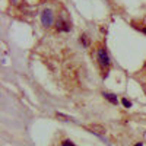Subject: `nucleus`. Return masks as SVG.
Returning a JSON list of instances; mask_svg holds the SVG:
<instances>
[{"label": "nucleus", "instance_id": "f257e3e1", "mask_svg": "<svg viewBox=\"0 0 146 146\" xmlns=\"http://www.w3.org/2000/svg\"><path fill=\"white\" fill-rule=\"evenodd\" d=\"M96 58H98V63L102 67H110V64H111V62H110V56L105 51L104 47H100L98 50H96Z\"/></svg>", "mask_w": 146, "mask_h": 146}, {"label": "nucleus", "instance_id": "f03ea898", "mask_svg": "<svg viewBox=\"0 0 146 146\" xmlns=\"http://www.w3.org/2000/svg\"><path fill=\"white\" fill-rule=\"evenodd\" d=\"M41 22H42L44 27H51V25H53V22H54V15H53V10H51V9H44V10H42Z\"/></svg>", "mask_w": 146, "mask_h": 146}, {"label": "nucleus", "instance_id": "7ed1b4c3", "mask_svg": "<svg viewBox=\"0 0 146 146\" xmlns=\"http://www.w3.org/2000/svg\"><path fill=\"white\" fill-rule=\"evenodd\" d=\"M70 22L66 19V18H63V16H60L58 19H57V22H56V29L58 31V32H69L70 31Z\"/></svg>", "mask_w": 146, "mask_h": 146}, {"label": "nucleus", "instance_id": "20e7f679", "mask_svg": "<svg viewBox=\"0 0 146 146\" xmlns=\"http://www.w3.org/2000/svg\"><path fill=\"white\" fill-rule=\"evenodd\" d=\"M104 96H105V100H108L111 104H114V105H117L118 104V100H117V96L114 95V94H110V92H104Z\"/></svg>", "mask_w": 146, "mask_h": 146}, {"label": "nucleus", "instance_id": "39448f33", "mask_svg": "<svg viewBox=\"0 0 146 146\" xmlns=\"http://www.w3.org/2000/svg\"><path fill=\"white\" fill-rule=\"evenodd\" d=\"M89 129H91V130H94L95 133H98V135H104V133H105V129H104V127H101V126H96V124L91 126Z\"/></svg>", "mask_w": 146, "mask_h": 146}, {"label": "nucleus", "instance_id": "423d86ee", "mask_svg": "<svg viewBox=\"0 0 146 146\" xmlns=\"http://www.w3.org/2000/svg\"><path fill=\"white\" fill-rule=\"evenodd\" d=\"M121 102H123V105H124L126 108H130V107H131V102H130L127 98H123V100H121Z\"/></svg>", "mask_w": 146, "mask_h": 146}, {"label": "nucleus", "instance_id": "0eeeda50", "mask_svg": "<svg viewBox=\"0 0 146 146\" xmlns=\"http://www.w3.org/2000/svg\"><path fill=\"white\" fill-rule=\"evenodd\" d=\"M62 146H75V145H73V142H72V140H63Z\"/></svg>", "mask_w": 146, "mask_h": 146}, {"label": "nucleus", "instance_id": "6e6552de", "mask_svg": "<svg viewBox=\"0 0 146 146\" xmlns=\"http://www.w3.org/2000/svg\"><path fill=\"white\" fill-rule=\"evenodd\" d=\"M80 42H82L85 47L88 45V41H86V36H85V35H82V36H80Z\"/></svg>", "mask_w": 146, "mask_h": 146}, {"label": "nucleus", "instance_id": "1a4fd4ad", "mask_svg": "<svg viewBox=\"0 0 146 146\" xmlns=\"http://www.w3.org/2000/svg\"><path fill=\"white\" fill-rule=\"evenodd\" d=\"M135 146H143V143H142V142H139V143H136Z\"/></svg>", "mask_w": 146, "mask_h": 146}, {"label": "nucleus", "instance_id": "9d476101", "mask_svg": "<svg viewBox=\"0 0 146 146\" xmlns=\"http://www.w3.org/2000/svg\"><path fill=\"white\" fill-rule=\"evenodd\" d=\"M142 31H143V32H145V34H146V27H145V28H143V29H142Z\"/></svg>", "mask_w": 146, "mask_h": 146}]
</instances>
